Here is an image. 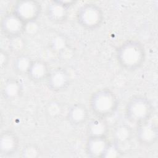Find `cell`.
I'll use <instances>...</instances> for the list:
<instances>
[{"label": "cell", "instance_id": "cell-1", "mask_svg": "<svg viewBox=\"0 0 158 158\" xmlns=\"http://www.w3.org/2000/svg\"><path fill=\"white\" fill-rule=\"evenodd\" d=\"M146 49L141 42L128 40L121 43L115 50V57L119 66L127 72H134L144 64Z\"/></svg>", "mask_w": 158, "mask_h": 158}, {"label": "cell", "instance_id": "cell-2", "mask_svg": "<svg viewBox=\"0 0 158 158\" xmlns=\"http://www.w3.org/2000/svg\"><path fill=\"white\" fill-rule=\"evenodd\" d=\"M119 106L115 93L109 88H100L94 91L89 99V106L95 117L106 119L114 115Z\"/></svg>", "mask_w": 158, "mask_h": 158}, {"label": "cell", "instance_id": "cell-3", "mask_svg": "<svg viewBox=\"0 0 158 158\" xmlns=\"http://www.w3.org/2000/svg\"><path fill=\"white\" fill-rule=\"evenodd\" d=\"M154 110L151 100L143 95H135L130 98L125 107V117L136 125L151 120Z\"/></svg>", "mask_w": 158, "mask_h": 158}, {"label": "cell", "instance_id": "cell-4", "mask_svg": "<svg viewBox=\"0 0 158 158\" xmlns=\"http://www.w3.org/2000/svg\"><path fill=\"white\" fill-rule=\"evenodd\" d=\"M75 19L81 28L93 31L101 27L104 20V14L102 8L97 4L86 2L78 9Z\"/></svg>", "mask_w": 158, "mask_h": 158}, {"label": "cell", "instance_id": "cell-5", "mask_svg": "<svg viewBox=\"0 0 158 158\" xmlns=\"http://www.w3.org/2000/svg\"><path fill=\"white\" fill-rule=\"evenodd\" d=\"M12 11L27 23L38 21L42 12V6L38 1H17L13 5Z\"/></svg>", "mask_w": 158, "mask_h": 158}, {"label": "cell", "instance_id": "cell-6", "mask_svg": "<svg viewBox=\"0 0 158 158\" xmlns=\"http://www.w3.org/2000/svg\"><path fill=\"white\" fill-rule=\"evenodd\" d=\"M26 23L12 11L6 14L1 20V30L8 40L25 34Z\"/></svg>", "mask_w": 158, "mask_h": 158}, {"label": "cell", "instance_id": "cell-7", "mask_svg": "<svg viewBox=\"0 0 158 158\" xmlns=\"http://www.w3.org/2000/svg\"><path fill=\"white\" fill-rule=\"evenodd\" d=\"M71 81L69 72L64 67H58L51 70L46 83L50 91L59 93L66 90L70 86Z\"/></svg>", "mask_w": 158, "mask_h": 158}, {"label": "cell", "instance_id": "cell-8", "mask_svg": "<svg viewBox=\"0 0 158 158\" xmlns=\"http://www.w3.org/2000/svg\"><path fill=\"white\" fill-rule=\"evenodd\" d=\"M135 137L143 146L150 147L157 141L158 130L157 125L151 120L136 125Z\"/></svg>", "mask_w": 158, "mask_h": 158}, {"label": "cell", "instance_id": "cell-9", "mask_svg": "<svg viewBox=\"0 0 158 158\" xmlns=\"http://www.w3.org/2000/svg\"><path fill=\"white\" fill-rule=\"evenodd\" d=\"M20 148V139L13 131L6 130L0 135V153L2 157H10L15 154Z\"/></svg>", "mask_w": 158, "mask_h": 158}, {"label": "cell", "instance_id": "cell-10", "mask_svg": "<svg viewBox=\"0 0 158 158\" xmlns=\"http://www.w3.org/2000/svg\"><path fill=\"white\" fill-rule=\"evenodd\" d=\"M69 9L62 5L58 0L49 2L45 9V14L47 19L55 24H62L65 23L69 16Z\"/></svg>", "mask_w": 158, "mask_h": 158}, {"label": "cell", "instance_id": "cell-11", "mask_svg": "<svg viewBox=\"0 0 158 158\" xmlns=\"http://www.w3.org/2000/svg\"><path fill=\"white\" fill-rule=\"evenodd\" d=\"M68 122L75 127L87 123L89 120V113L87 107L82 103H75L70 106L67 112Z\"/></svg>", "mask_w": 158, "mask_h": 158}, {"label": "cell", "instance_id": "cell-12", "mask_svg": "<svg viewBox=\"0 0 158 158\" xmlns=\"http://www.w3.org/2000/svg\"><path fill=\"white\" fill-rule=\"evenodd\" d=\"M109 142L107 136H88L85 152L91 158H102Z\"/></svg>", "mask_w": 158, "mask_h": 158}, {"label": "cell", "instance_id": "cell-13", "mask_svg": "<svg viewBox=\"0 0 158 158\" xmlns=\"http://www.w3.org/2000/svg\"><path fill=\"white\" fill-rule=\"evenodd\" d=\"M23 93V86L17 78H7L1 86L2 97L7 101H14L20 98Z\"/></svg>", "mask_w": 158, "mask_h": 158}, {"label": "cell", "instance_id": "cell-14", "mask_svg": "<svg viewBox=\"0 0 158 158\" xmlns=\"http://www.w3.org/2000/svg\"><path fill=\"white\" fill-rule=\"evenodd\" d=\"M51 71L48 64L44 60L33 59L27 74L28 78L34 83L46 81Z\"/></svg>", "mask_w": 158, "mask_h": 158}, {"label": "cell", "instance_id": "cell-15", "mask_svg": "<svg viewBox=\"0 0 158 158\" xmlns=\"http://www.w3.org/2000/svg\"><path fill=\"white\" fill-rule=\"evenodd\" d=\"M109 126L106 119L95 117L86 123V131L88 136H107Z\"/></svg>", "mask_w": 158, "mask_h": 158}, {"label": "cell", "instance_id": "cell-16", "mask_svg": "<svg viewBox=\"0 0 158 158\" xmlns=\"http://www.w3.org/2000/svg\"><path fill=\"white\" fill-rule=\"evenodd\" d=\"M113 141L118 146L129 143L135 136V131L132 127L126 123L117 125L112 131Z\"/></svg>", "mask_w": 158, "mask_h": 158}, {"label": "cell", "instance_id": "cell-17", "mask_svg": "<svg viewBox=\"0 0 158 158\" xmlns=\"http://www.w3.org/2000/svg\"><path fill=\"white\" fill-rule=\"evenodd\" d=\"M33 59L28 54H21L16 56L12 61V69L14 73L20 76L27 75Z\"/></svg>", "mask_w": 158, "mask_h": 158}, {"label": "cell", "instance_id": "cell-18", "mask_svg": "<svg viewBox=\"0 0 158 158\" xmlns=\"http://www.w3.org/2000/svg\"><path fill=\"white\" fill-rule=\"evenodd\" d=\"M70 46L69 39L64 33H59L55 34L49 41L50 49L57 55Z\"/></svg>", "mask_w": 158, "mask_h": 158}, {"label": "cell", "instance_id": "cell-19", "mask_svg": "<svg viewBox=\"0 0 158 158\" xmlns=\"http://www.w3.org/2000/svg\"><path fill=\"white\" fill-rule=\"evenodd\" d=\"M44 112L48 117L51 118H56L59 117L63 112L62 104L57 99H52L46 105Z\"/></svg>", "mask_w": 158, "mask_h": 158}, {"label": "cell", "instance_id": "cell-20", "mask_svg": "<svg viewBox=\"0 0 158 158\" xmlns=\"http://www.w3.org/2000/svg\"><path fill=\"white\" fill-rule=\"evenodd\" d=\"M26 41L22 36L9 39V49L12 53L16 56L23 54V51L26 48Z\"/></svg>", "mask_w": 158, "mask_h": 158}, {"label": "cell", "instance_id": "cell-21", "mask_svg": "<svg viewBox=\"0 0 158 158\" xmlns=\"http://www.w3.org/2000/svg\"><path fill=\"white\" fill-rule=\"evenodd\" d=\"M40 148L33 143L26 144L20 151V157L22 158H37L41 156Z\"/></svg>", "mask_w": 158, "mask_h": 158}, {"label": "cell", "instance_id": "cell-22", "mask_svg": "<svg viewBox=\"0 0 158 158\" xmlns=\"http://www.w3.org/2000/svg\"><path fill=\"white\" fill-rule=\"evenodd\" d=\"M122 151L120 146L110 141L103 155L102 158H116L122 156Z\"/></svg>", "mask_w": 158, "mask_h": 158}, {"label": "cell", "instance_id": "cell-23", "mask_svg": "<svg viewBox=\"0 0 158 158\" xmlns=\"http://www.w3.org/2000/svg\"><path fill=\"white\" fill-rule=\"evenodd\" d=\"M10 59L9 52L7 50L1 48L0 50V67L1 70H4L7 67Z\"/></svg>", "mask_w": 158, "mask_h": 158}, {"label": "cell", "instance_id": "cell-24", "mask_svg": "<svg viewBox=\"0 0 158 158\" xmlns=\"http://www.w3.org/2000/svg\"><path fill=\"white\" fill-rule=\"evenodd\" d=\"M39 30L40 26L38 23V21L29 22L26 24L25 34H27L28 35H35L38 32Z\"/></svg>", "mask_w": 158, "mask_h": 158}, {"label": "cell", "instance_id": "cell-25", "mask_svg": "<svg viewBox=\"0 0 158 158\" xmlns=\"http://www.w3.org/2000/svg\"><path fill=\"white\" fill-rule=\"evenodd\" d=\"M58 1L62 5H63L64 6L66 7L69 9L77 3V1H71V0H58Z\"/></svg>", "mask_w": 158, "mask_h": 158}]
</instances>
